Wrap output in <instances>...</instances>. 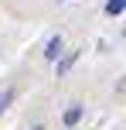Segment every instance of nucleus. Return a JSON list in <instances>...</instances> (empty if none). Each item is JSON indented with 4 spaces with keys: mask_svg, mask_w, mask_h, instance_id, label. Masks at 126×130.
<instances>
[{
    "mask_svg": "<svg viewBox=\"0 0 126 130\" xmlns=\"http://www.w3.org/2000/svg\"><path fill=\"white\" fill-rule=\"evenodd\" d=\"M123 10H126V0H109V4H106L109 17H116V14H123Z\"/></svg>",
    "mask_w": 126,
    "mask_h": 130,
    "instance_id": "obj_1",
    "label": "nucleus"
},
{
    "mask_svg": "<svg viewBox=\"0 0 126 130\" xmlns=\"http://www.w3.org/2000/svg\"><path fill=\"white\" fill-rule=\"evenodd\" d=\"M79 120H82V110H79V106H72V110H65V123H68V127H75Z\"/></svg>",
    "mask_w": 126,
    "mask_h": 130,
    "instance_id": "obj_2",
    "label": "nucleus"
},
{
    "mask_svg": "<svg viewBox=\"0 0 126 130\" xmlns=\"http://www.w3.org/2000/svg\"><path fill=\"white\" fill-rule=\"evenodd\" d=\"M58 48H61V38H51V41H48V48H44V55H48V58H55Z\"/></svg>",
    "mask_w": 126,
    "mask_h": 130,
    "instance_id": "obj_3",
    "label": "nucleus"
},
{
    "mask_svg": "<svg viewBox=\"0 0 126 130\" xmlns=\"http://www.w3.org/2000/svg\"><path fill=\"white\" fill-rule=\"evenodd\" d=\"M72 62H75V52L68 55V58H61V65H58V72H68V69H72Z\"/></svg>",
    "mask_w": 126,
    "mask_h": 130,
    "instance_id": "obj_4",
    "label": "nucleus"
},
{
    "mask_svg": "<svg viewBox=\"0 0 126 130\" xmlns=\"http://www.w3.org/2000/svg\"><path fill=\"white\" fill-rule=\"evenodd\" d=\"M10 103V92H4V96H0V113H4V106Z\"/></svg>",
    "mask_w": 126,
    "mask_h": 130,
    "instance_id": "obj_5",
    "label": "nucleus"
}]
</instances>
